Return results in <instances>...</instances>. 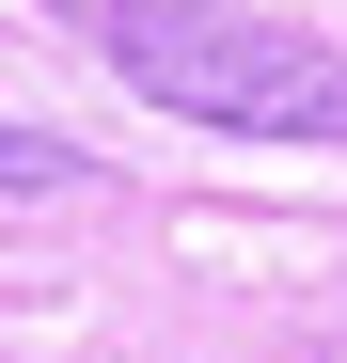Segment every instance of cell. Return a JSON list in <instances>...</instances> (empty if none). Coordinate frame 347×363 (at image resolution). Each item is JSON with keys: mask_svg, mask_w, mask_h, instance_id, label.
Returning <instances> with one entry per match:
<instances>
[{"mask_svg": "<svg viewBox=\"0 0 347 363\" xmlns=\"http://www.w3.org/2000/svg\"><path fill=\"white\" fill-rule=\"evenodd\" d=\"M110 64L158 111H190L221 143H347V48L300 16H237V0H110Z\"/></svg>", "mask_w": 347, "mask_h": 363, "instance_id": "obj_1", "label": "cell"}, {"mask_svg": "<svg viewBox=\"0 0 347 363\" xmlns=\"http://www.w3.org/2000/svg\"><path fill=\"white\" fill-rule=\"evenodd\" d=\"M16 190H79V143H32V127H0V206Z\"/></svg>", "mask_w": 347, "mask_h": 363, "instance_id": "obj_2", "label": "cell"}]
</instances>
